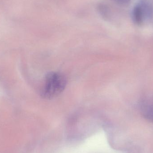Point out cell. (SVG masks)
Returning <instances> with one entry per match:
<instances>
[{"instance_id": "obj_1", "label": "cell", "mask_w": 153, "mask_h": 153, "mask_svg": "<svg viewBox=\"0 0 153 153\" xmlns=\"http://www.w3.org/2000/svg\"><path fill=\"white\" fill-rule=\"evenodd\" d=\"M66 77L58 72H52L46 76L41 90L43 98L52 99L58 96L66 87Z\"/></svg>"}, {"instance_id": "obj_2", "label": "cell", "mask_w": 153, "mask_h": 153, "mask_svg": "<svg viewBox=\"0 0 153 153\" xmlns=\"http://www.w3.org/2000/svg\"><path fill=\"white\" fill-rule=\"evenodd\" d=\"M132 18L135 24L137 25H142L144 19L143 9L142 5L137 4L134 7L132 11Z\"/></svg>"}, {"instance_id": "obj_3", "label": "cell", "mask_w": 153, "mask_h": 153, "mask_svg": "<svg viewBox=\"0 0 153 153\" xmlns=\"http://www.w3.org/2000/svg\"><path fill=\"white\" fill-rule=\"evenodd\" d=\"M142 113L147 120L153 122V102L145 103L142 108Z\"/></svg>"}, {"instance_id": "obj_4", "label": "cell", "mask_w": 153, "mask_h": 153, "mask_svg": "<svg viewBox=\"0 0 153 153\" xmlns=\"http://www.w3.org/2000/svg\"><path fill=\"white\" fill-rule=\"evenodd\" d=\"M113 1L120 5H126L130 3L131 0H113Z\"/></svg>"}]
</instances>
